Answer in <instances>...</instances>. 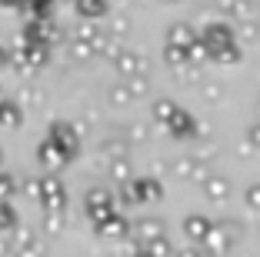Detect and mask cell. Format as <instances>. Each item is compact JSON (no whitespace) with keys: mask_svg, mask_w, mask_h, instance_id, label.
<instances>
[{"mask_svg":"<svg viewBox=\"0 0 260 257\" xmlns=\"http://www.w3.org/2000/svg\"><path fill=\"white\" fill-rule=\"evenodd\" d=\"M210 61H217V64H237V61H240V47L230 40V44L217 47V50L210 53Z\"/></svg>","mask_w":260,"mask_h":257,"instance_id":"30bf717a","label":"cell"},{"mask_svg":"<svg viewBox=\"0 0 260 257\" xmlns=\"http://www.w3.org/2000/svg\"><path fill=\"white\" fill-rule=\"evenodd\" d=\"M167 4H177V0H167Z\"/></svg>","mask_w":260,"mask_h":257,"instance_id":"44dd1931","label":"cell"},{"mask_svg":"<svg viewBox=\"0 0 260 257\" xmlns=\"http://www.w3.org/2000/svg\"><path fill=\"white\" fill-rule=\"evenodd\" d=\"M140 237H147V241L164 237V224H157V220H144V224H140Z\"/></svg>","mask_w":260,"mask_h":257,"instance_id":"2e32d148","label":"cell"},{"mask_svg":"<svg viewBox=\"0 0 260 257\" xmlns=\"http://www.w3.org/2000/svg\"><path fill=\"white\" fill-rule=\"evenodd\" d=\"M204 194L210 197V201H223V197L230 194L227 177H204Z\"/></svg>","mask_w":260,"mask_h":257,"instance_id":"8992f818","label":"cell"},{"mask_svg":"<svg viewBox=\"0 0 260 257\" xmlns=\"http://www.w3.org/2000/svg\"><path fill=\"white\" fill-rule=\"evenodd\" d=\"M117 67H120L123 74H140V70H144V64H140V57H137V53H123Z\"/></svg>","mask_w":260,"mask_h":257,"instance_id":"9a60e30c","label":"cell"},{"mask_svg":"<svg viewBox=\"0 0 260 257\" xmlns=\"http://www.w3.org/2000/svg\"><path fill=\"white\" fill-rule=\"evenodd\" d=\"M193 37H197V34H193L190 23H174V27L167 31V44H177V47H187Z\"/></svg>","mask_w":260,"mask_h":257,"instance_id":"ba28073f","label":"cell"},{"mask_svg":"<svg viewBox=\"0 0 260 257\" xmlns=\"http://www.w3.org/2000/svg\"><path fill=\"white\" fill-rule=\"evenodd\" d=\"M164 57H167L170 67H184V64H190V61H187V47H177V44H167Z\"/></svg>","mask_w":260,"mask_h":257,"instance_id":"8fae6325","label":"cell"},{"mask_svg":"<svg viewBox=\"0 0 260 257\" xmlns=\"http://www.w3.org/2000/svg\"><path fill=\"white\" fill-rule=\"evenodd\" d=\"M204 244L210 247V254H214V257H223V254L230 250V244H234V237L227 234V227H217V224H214L210 231H207Z\"/></svg>","mask_w":260,"mask_h":257,"instance_id":"6da1fadb","label":"cell"},{"mask_svg":"<svg viewBox=\"0 0 260 257\" xmlns=\"http://www.w3.org/2000/svg\"><path fill=\"white\" fill-rule=\"evenodd\" d=\"M247 207L260 211V184H257V187H250V190H247Z\"/></svg>","mask_w":260,"mask_h":257,"instance_id":"ac0fdd59","label":"cell"},{"mask_svg":"<svg viewBox=\"0 0 260 257\" xmlns=\"http://www.w3.org/2000/svg\"><path fill=\"white\" fill-rule=\"evenodd\" d=\"M164 197V187L157 181H140L137 187L127 190V201H160Z\"/></svg>","mask_w":260,"mask_h":257,"instance_id":"3957f363","label":"cell"},{"mask_svg":"<svg viewBox=\"0 0 260 257\" xmlns=\"http://www.w3.org/2000/svg\"><path fill=\"white\" fill-rule=\"evenodd\" d=\"M223 10H227L234 20H253V4L250 0H223Z\"/></svg>","mask_w":260,"mask_h":257,"instance_id":"52a82bcc","label":"cell"},{"mask_svg":"<svg viewBox=\"0 0 260 257\" xmlns=\"http://www.w3.org/2000/svg\"><path fill=\"white\" fill-rule=\"evenodd\" d=\"M84 10H87V14H97L100 4H97V0H84Z\"/></svg>","mask_w":260,"mask_h":257,"instance_id":"ffe728a7","label":"cell"},{"mask_svg":"<svg viewBox=\"0 0 260 257\" xmlns=\"http://www.w3.org/2000/svg\"><path fill=\"white\" fill-rule=\"evenodd\" d=\"M104 234H123V220L120 217H110L107 224H104Z\"/></svg>","mask_w":260,"mask_h":257,"instance_id":"e0dca14e","label":"cell"},{"mask_svg":"<svg viewBox=\"0 0 260 257\" xmlns=\"http://www.w3.org/2000/svg\"><path fill=\"white\" fill-rule=\"evenodd\" d=\"M174 113H177V104H174V100H157V104H153V117H157L160 124H167Z\"/></svg>","mask_w":260,"mask_h":257,"instance_id":"4fadbf2b","label":"cell"},{"mask_svg":"<svg viewBox=\"0 0 260 257\" xmlns=\"http://www.w3.org/2000/svg\"><path fill=\"white\" fill-rule=\"evenodd\" d=\"M187 61H190V64H204V61H210V47L204 44V37H193L190 44H187Z\"/></svg>","mask_w":260,"mask_h":257,"instance_id":"9c48e42d","label":"cell"},{"mask_svg":"<svg viewBox=\"0 0 260 257\" xmlns=\"http://www.w3.org/2000/svg\"><path fill=\"white\" fill-rule=\"evenodd\" d=\"M257 110H260V100H257Z\"/></svg>","mask_w":260,"mask_h":257,"instance_id":"7402d4cb","label":"cell"},{"mask_svg":"<svg viewBox=\"0 0 260 257\" xmlns=\"http://www.w3.org/2000/svg\"><path fill=\"white\" fill-rule=\"evenodd\" d=\"M174 174H177V177H197V181H204V177H207L204 170L193 164V160H180V164L174 167Z\"/></svg>","mask_w":260,"mask_h":257,"instance_id":"5bb4252c","label":"cell"},{"mask_svg":"<svg viewBox=\"0 0 260 257\" xmlns=\"http://www.w3.org/2000/svg\"><path fill=\"white\" fill-rule=\"evenodd\" d=\"M200 37H204V44L210 47V53H214L217 47H223V44H230V40H234V31H230L227 23H210Z\"/></svg>","mask_w":260,"mask_h":257,"instance_id":"7a4b0ae2","label":"cell"},{"mask_svg":"<svg viewBox=\"0 0 260 257\" xmlns=\"http://www.w3.org/2000/svg\"><path fill=\"white\" fill-rule=\"evenodd\" d=\"M247 140H250L253 147H260V124H253V127L247 130Z\"/></svg>","mask_w":260,"mask_h":257,"instance_id":"d6986e66","label":"cell"},{"mask_svg":"<svg viewBox=\"0 0 260 257\" xmlns=\"http://www.w3.org/2000/svg\"><path fill=\"white\" fill-rule=\"evenodd\" d=\"M210 217H204V214H190V217L184 220V231H187V237L190 241H197V244H204V237H207V231H210Z\"/></svg>","mask_w":260,"mask_h":257,"instance_id":"277c9868","label":"cell"},{"mask_svg":"<svg viewBox=\"0 0 260 257\" xmlns=\"http://www.w3.org/2000/svg\"><path fill=\"white\" fill-rule=\"evenodd\" d=\"M167 130H170L174 137H187V134L193 130V121H190V113L177 107V113H174V117L167 121Z\"/></svg>","mask_w":260,"mask_h":257,"instance_id":"5b68a950","label":"cell"},{"mask_svg":"<svg viewBox=\"0 0 260 257\" xmlns=\"http://www.w3.org/2000/svg\"><path fill=\"white\" fill-rule=\"evenodd\" d=\"M147 254H150V257H170L174 247H170L167 237H153V241H147Z\"/></svg>","mask_w":260,"mask_h":257,"instance_id":"7c38bea8","label":"cell"}]
</instances>
